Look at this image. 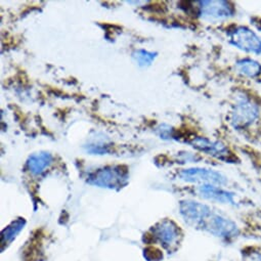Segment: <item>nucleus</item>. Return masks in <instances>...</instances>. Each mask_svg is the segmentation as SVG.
<instances>
[{"label":"nucleus","mask_w":261,"mask_h":261,"mask_svg":"<svg viewBox=\"0 0 261 261\" xmlns=\"http://www.w3.org/2000/svg\"><path fill=\"white\" fill-rule=\"evenodd\" d=\"M128 168L126 166H109L90 173L87 182L99 188L117 190L127 184Z\"/></svg>","instance_id":"nucleus-1"},{"label":"nucleus","mask_w":261,"mask_h":261,"mask_svg":"<svg viewBox=\"0 0 261 261\" xmlns=\"http://www.w3.org/2000/svg\"><path fill=\"white\" fill-rule=\"evenodd\" d=\"M259 107L248 96L238 97L232 112L231 123L237 128H246L252 125L259 117Z\"/></svg>","instance_id":"nucleus-2"},{"label":"nucleus","mask_w":261,"mask_h":261,"mask_svg":"<svg viewBox=\"0 0 261 261\" xmlns=\"http://www.w3.org/2000/svg\"><path fill=\"white\" fill-rule=\"evenodd\" d=\"M179 178L187 182L212 185L216 187L225 186L227 178L221 172L207 168H188L184 169L178 174Z\"/></svg>","instance_id":"nucleus-3"},{"label":"nucleus","mask_w":261,"mask_h":261,"mask_svg":"<svg viewBox=\"0 0 261 261\" xmlns=\"http://www.w3.org/2000/svg\"><path fill=\"white\" fill-rule=\"evenodd\" d=\"M198 5L200 17L209 23L222 22L233 16V8L227 2L211 0V2H199Z\"/></svg>","instance_id":"nucleus-4"},{"label":"nucleus","mask_w":261,"mask_h":261,"mask_svg":"<svg viewBox=\"0 0 261 261\" xmlns=\"http://www.w3.org/2000/svg\"><path fill=\"white\" fill-rule=\"evenodd\" d=\"M229 42L236 47L255 55H261V38L247 27H237L228 33Z\"/></svg>","instance_id":"nucleus-5"},{"label":"nucleus","mask_w":261,"mask_h":261,"mask_svg":"<svg viewBox=\"0 0 261 261\" xmlns=\"http://www.w3.org/2000/svg\"><path fill=\"white\" fill-rule=\"evenodd\" d=\"M202 227L211 234L225 240L233 239L240 232L239 227L234 221L215 213L210 215Z\"/></svg>","instance_id":"nucleus-6"},{"label":"nucleus","mask_w":261,"mask_h":261,"mask_svg":"<svg viewBox=\"0 0 261 261\" xmlns=\"http://www.w3.org/2000/svg\"><path fill=\"white\" fill-rule=\"evenodd\" d=\"M179 211L189 224L197 227H202L205 221L212 214V210L209 206L192 200L181 201Z\"/></svg>","instance_id":"nucleus-7"},{"label":"nucleus","mask_w":261,"mask_h":261,"mask_svg":"<svg viewBox=\"0 0 261 261\" xmlns=\"http://www.w3.org/2000/svg\"><path fill=\"white\" fill-rule=\"evenodd\" d=\"M198 151L210 155L222 161H231L232 155L229 150L220 142H213L206 138H194L189 142Z\"/></svg>","instance_id":"nucleus-8"},{"label":"nucleus","mask_w":261,"mask_h":261,"mask_svg":"<svg viewBox=\"0 0 261 261\" xmlns=\"http://www.w3.org/2000/svg\"><path fill=\"white\" fill-rule=\"evenodd\" d=\"M155 236L166 248H172L176 246L180 237V229L171 220H163L159 222L154 228Z\"/></svg>","instance_id":"nucleus-9"},{"label":"nucleus","mask_w":261,"mask_h":261,"mask_svg":"<svg viewBox=\"0 0 261 261\" xmlns=\"http://www.w3.org/2000/svg\"><path fill=\"white\" fill-rule=\"evenodd\" d=\"M198 195L211 202H216L220 204L234 205V193L221 189L220 187L212 185H202L197 189Z\"/></svg>","instance_id":"nucleus-10"},{"label":"nucleus","mask_w":261,"mask_h":261,"mask_svg":"<svg viewBox=\"0 0 261 261\" xmlns=\"http://www.w3.org/2000/svg\"><path fill=\"white\" fill-rule=\"evenodd\" d=\"M53 155L48 152H40L33 154L27 161V167L29 171L34 175H39L45 171V169L51 164Z\"/></svg>","instance_id":"nucleus-11"},{"label":"nucleus","mask_w":261,"mask_h":261,"mask_svg":"<svg viewBox=\"0 0 261 261\" xmlns=\"http://www.w3.org/2000/svg\"><path fill=\"white\" fill-rule=\"evenodd\" d=\"M26 224V220L24 218H19L12 222L8 227H6L3 230L2 233V250H5L6 246H9L16 238L17 236L21 232V230L24 228Z\"/></svg>","instance_id":"nucleus-12"},{"label":"nucleus","mask_w":261,"mask_h":261,"mask_svg":"<svg viewBox=\"0 0 261 261\" xmlns=\"http://www.w3.org/2000/svg\"><path fill=\"white\" fill-rule=\"evenodd\" d=\"M236 69L241 75L249 78H255L261 73L260 64L252 59L240 60L236 64Z\"/></svg>","instance_id":"nucleus-13"},{"label":"nucleus","mask_w":261,"mask_h":261,"mask_svg":"<svg viewBox=\"0 0 261 261\" xmlns=\"http://www.w3.org/2000/svg\"><path fill=\"white\" fill-rule=\"evenodd\" d=\"M133 58L140 67H149L157 58V53H152L145 49H138L134 51Z\"/></svg>","instance_id":"nucleus-14"},{"label":"nucleus","mask_w":261,"mask_h":261,"mask_svg":"<svg viewBox=\"0 0 261 261\" xmlns=\"http://www.w3.org/2000/svg\"><path fill=\"white\" fill-rule=\"evenodd\" d=\"M174 129L167 125V124H162L157 128V135L163 139V140H171L174 138Z\"/></svg>","instance_id":"nucleus-15"},{"label":"nucleus","mask_w":261,"mask_h":261,"mask_svg":"<svg viewBox=\"0 0 261 261\" xmlns=\"http://www.w3.org/2000/svg\"><path fill=\"white\" fill-rule=\"evenodd\" d=\"M86 151L90 154L93 155H103L109 153V149L107 145H100V144H94V145H89L86 148Z\"/></svg>","instance_id":"nucleus-16"},{"label":"nucleus","mask_w":261,"mask_h":261,"mask_svg":"<svg viewBox=\"0 0 261 261\" xmlns=\"http://www.w3.org/2000/svg\"><path fill=\"white\" fill-rule=\"evenodd\" d=\"M146 254H147V256H149V253H148V252H146V253H145V255H146ZM152 255H154V259H155V261H158V259H160V258L162 257V255H161L160 251H159V250H157V249H156L155 253H154V254H152ZM147 258H148L150 261H153V258H152V257H150V256H149V257H147Z\"/></svg>","instance_id":"nucleus-17"}]
</instances>
